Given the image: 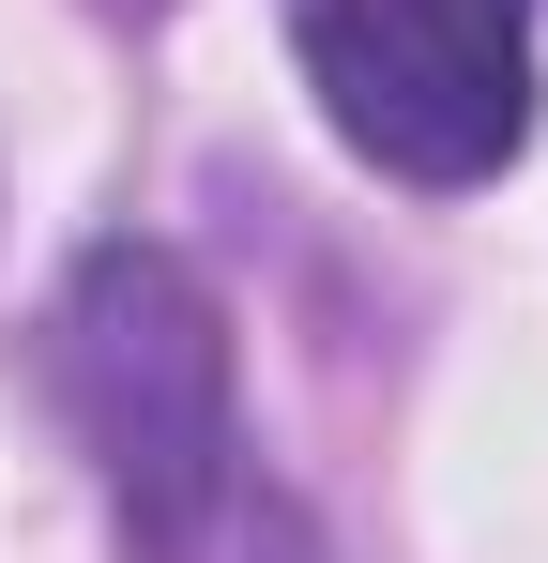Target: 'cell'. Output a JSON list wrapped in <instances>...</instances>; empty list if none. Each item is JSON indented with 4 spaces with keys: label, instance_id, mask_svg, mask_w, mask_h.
<instances>
[{
    "label": "cell",
    "instance_id": "cell-1",
    "mask_svg": "<svg viewBox=\"0 0 548 563\" xmlns=\"http://www.w3.org/2000/svg\"><path fill=\"white\" fill-rule=\"evenodd\" d=\"M46 396L107 472L122 563H320L305 503L244 457L229 320L168 244H91L46 320Z\"/></svg>",
    "mask_w": 548,
    "mask_h": 563
},
{
    "label": "cell",
    "instance_id": "cell-2",
    "mask_svg": "<svg viewBox=\"0 0 548 563\" xmlns=\"http://www.w3.org/2000/svg\"><path fill=\"white\" fill-rule=\"evenodd\" d=\"M305 92L381 184H503L534 137V0H289Z\"/></svg>",
    "mask_w": 548,
    "mask_h": 563
}]
</instances>
